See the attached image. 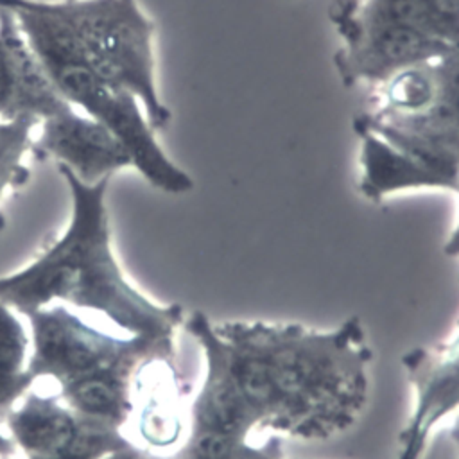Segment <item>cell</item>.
<instances>
[{
    "instance_id": "19",
    "label": "cell",
    "mask_w": 459,
    "mask_h": 459,
    "mask_svg": "<svg viewBox=\"0 0 459 459\" xmlns=\"http://www.w3.org/2000/svg\"><path fill=\"white\" fill-rule=\"evenodd\" d=\"M2 459H11V457H2Z\"/></svg>"
},
{
    "instance_id": "4",
    "label": "cell",
    "mask_w": 459,
    "mask_h": 459,
    "mask_svg": "<svg viewBox=\"0 0 459 459\" xmlns=\"http://www.w3.org/2000/svg\"><path fill=\"white\" fill-rule=\"evenodd\" d=\"M54 11L75 34L84 63L108 86L131 93L154 131L172 118L156 88L154 23L136 0H61Z\"/></svg>"
},
{
    "instance_id": "7",
    "label": "cell",
    "mask_w": 459,
    "mask_h": 459,
    "mask_svg": "<svg viewBox=\"0 0 459 459\" xmlns=\"http://www.w3.org/2000/svg\"><path fill=\"white\" fill-rule=\"evenodd\" d=\"M402 366L414 391V407L398 436L396 459H421L436 425L459 409V326L434 348H412Z\"/></svg>"
},
{
    "instance_id": "18",
    "label": "cell",
    "mask_w": 459,
    "mask_h": 459,
    "mask_svg": "<svg viewBox=\"0 0 459 459\" xmlns=\"http://www.w3.org/2000/svg\"><path fill=\"white\" fill-rule=\"evenodd\" d=\"M14 452H16V446H14L13 439L0 434V457H11Z\"/></svg>"
},
{
    "instance_id": "6",
    "label": "cell",
    "mask_w": 459,
    "mask_h": 459,
    "mask_svg": "<svg viewBox=\"0 0 459 459\" xmlns=\"http://www.w3.org/2000/svg\"><path fill=\"white\" fill-rule=\"evenodd\" d=\"M328 16L342 39L333 65L346 88L359 82L378 86L409 66L445 56L454 47L414 29L364 16L355 0H333Z\"/></svg>"
},
{
    "instance_id": "12",
    "label": "cell",
    "mask_w": 459,
    "mask_h": 459,
    "mask_svg": "<svg viewBox=\"0 0 459 459\" xmlns=\"http://www.w3.org/2000/svg\"><path fill=\"white\" fill-rule=\"evenodd\" d=\"M134 427L149 448H167L178 443L183 430L181 384L172 360L145 362L133 380Z\"/></svg>"
},
{
    "instance_id": "10",
    "label": "cell",
    "mask_w": 459,
    "mask_h": 459,
    "mask_svg": "<svg viewBox=\"0 0 459 459\" xmlns=\"http://www.w3.org/2000/svg\"><path fill=\"white\" fill-rule=\"evenodd\" d=\"M5 423L14 446L27 459H50L68 454L91 441L111 425L79 418L59 396L30 393L20 407L5 414Z\"/></svg>"
},
{
    "instance_id": "16",
    "label": "cell",
    "mask_w": 459,
    "mask_h": 459,
    "mask_svg": "<svg viewBox=\"0 0 459 459\" xmlns=\"http://www.w3.org/2000/svg\"><path fill=\"white\" fill-rule=\"evenodd\" d=\"M39 124L36 118H16L0 122V195L5 188L23 186L30 172L23 165V156L30 149V131ZM4 217L0 213V231L4 230Z\"/></svg>"
},
{
    "instance_id": "14",
    "label": "cell",
    "mask_w": 459,
    "mask_h": 459,
    "mask_svg": "<svg viewBox=\"0 0 459 459\" xmlns=\"http://www.w3.org/2000/svg\"><path fill=\"white\" fill-rule=\"evenodd\" d=\"M29 337L11 307L0 303V416L36 382L25 366Z\"/></svg>"
},
{
    "instance_id": "13",
    "label": "cell",
    "mask_w": 459,
    "mask_h": 459,
    "mask_svg": "<svg viewBox=\"0 0 459 459\" xmlns=\"http://www.w3.org/2000/svg\"><path fill=\"white\" fill-rule=\"evenodd\" d=\"M439 90L434 104L421 115L373 122L414 134L436 147L459 154V45L436 61Z\"/></svg>"
},
{
    "instance_id": "15",
    "label": "cell",
    "mask_w": 459,
    "mask_h": 459,
    "mask_svg": "<svg viewBox=\"0 0 459 459\" xmlns=\"http://www.w3.org/2000/svg\"><path fill=\"white\" fill-rule=\"evenodd\" d=\"M281 437L267 434L264 439H238L213 432H190L174 459H285Z\"/></svg>"
},
{
    "instance_id": "9",
    "label": "cell",
    "mask_w": 459,
    "mask_h": 459,
    "mask_svg": "<svg viewBox=\"0 0 459 459\" xmlns=\"http://www.w3.org/2000/svg\"><path fill=\"white\" fill-rule=\"evenodd\" d=\"M36 149L66 165L82 183L93 185L115 170L133 167L131 154L102 124L68 108L45 118Z\"/></svg>"
},
{
    "instance_id": "3",
    "label": "cell",
    "mask_w": 459,
    "mask_h": 459,
    "mask_svg": "<svg viewBox=\"0 0 459 459\" xmlns=\"http://www.w3.org/2000/svg\"><path fill=\"white\" fill-rule=\"evenodd\" d=\"M0 7L14 14L61 97L111 131L131 154L133 167L154 188L167 194H185L194 188V179L160 147L140 102L131 93L113 90L90 70L75 34L54 11L52 2L0 0Z\"/></svg>"
},
{
    "instance_id": "2",
    "label": "cell",
    "mask_w": 459,
    "mask_h": 459,
    "mask_svg": "<svg viewBox=\"0 0 459 459\" xmlns=\"http://www.w3.org/2000/svg\"><path fill=\"white\" fill-rule=\"evenodd\" d=\"M72 194L66 231L25 269L0 276V303L23 316L63 301L102 316L127 337L145 339L174 353V337L185 323L179 305H158L124 276L111 249L106 190L111 176L88 185L57 163Z\"/></svg>"
},
{
    "instance_id": "8",
    "label": "cell",
    "mask_w": 459,
    "mask_h": 459,
    "mask_svg": "<svg viewBox=\"0 0 459 459\" xmlns=\"http://www.w3.org/2000/svg\"><path fill=\"white\" fill-rule=\"evenodd\" d=\"M72 108L27 43L14 14L0 7V122H43Z\"/></svg>"
},
{
    "instance_id": "5",
    "label": "cell",
    "mask_w": 459,
    "mask_h": 459,
    "mask_svg": "<svg viewBox=\"0 0 459 459\" xmlns=\"http://www.w3.org/2000/svg\"><path fill=\"white\" fill-rule=\"evenodd\" d=\"M30 321L32 355L27 364L29 375L50 378L57 387L100 377H133L149 360L174 362V353L145 339L113 335L86 323L65 305L41 307L25 314Z\"/></svg>"
},
{
    "instance_id": "17",
    "label": "cell",
    "mask_w": 459,
    "mask_h": 459,
    "mask_svg": "<svg viewBox=\"0 0 459 459\" xmlns=\"http://www.w3.org/2000/svg\"><path fill=\"white\" fill-rule=\"evenodd\" d=\"M102 459H163V457L152 455L147 450H143L142 446L129 443V445H126V446H122V448L104 455Z\"/></svg>"
},
{
    "instance_id": "1",
    "label": "cell",
    "mask_w": 459,
    "mask_h": 459,
    "mask_svg": "<svg viewBox=\"0 0 459 459\" xmlns=\"http://www.w3.org/2000/svg\"><path fill=\"white\" fill-rule=\"evenodd\" d=\"M183 325L204 357L190 432L328 439L353 427L368 403L373 353L357 316L333 330L213 323L203 312Z\"/></svg>"
},
{
    "instance_id": "11",
    "label": "cell",
    "mask_w": 459,
    "mask_h": 459,
    "mask_svg": "<svg viewBox=\"0 0 459 459\" xmlns=\"http://www.w3.org/2000/svg\"><path fill=\"white\" fill-rule=\"evenodd\" d=\"M353 129L360 142L359 190L366 199L380 203L405 190H446L443 178L414 154L393 145L357 118Z\"/></svg>"
}]
</instances>
